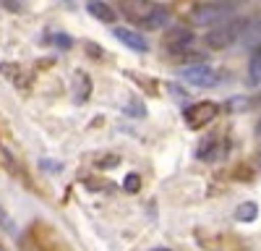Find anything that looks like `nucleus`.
Returning a JSON list of instances; mask_svg holds the SVG:
<instances>
[{"mask_svg": "<svg viewBox=\"0 0 261 251\" xmlns=\"http://www.w3.org/2000/svg\"><path fill=\"white\" fill-rule=\"evenodd\" d=\"M241 27L243 21H222V24L212 27L206 34H204V45L209 50H225V47H232L238 42V34H241Z\"/></svg>", "mask_w": 261, "mask_h": 251, "instance_id": "1", "label": "nucleus"}, {"mask_svg": "<svg viewBox=\"0 0 261 251\" xmlns=\"http://www.w3.org/2000/svg\"><path fill=\"white\" fill-rule=\"evenodd\" d=\"M220 105L217 102H196V105H191V108H186L183 110V118H186V123L191 126V129H204V126H209L214 118H217V110Z\"/></svg>", "mask_w": 261, "mask_h": 251, "instance_id": "2", "label": "nucleus"}, {"mask_svg": "<svg viewBox=\"0 0 261 251\" xmlns=\"http://www.w3.org/2000/svg\"><path fill=\"white\" fill-rule=\"evenodd\" d=\"M180 79H186L188 84H193V87H214V84H220V73H217V68L206 66V63L183 68L180 71Z\"/></svg>", "mask_w": 261, "mask_h": 251, "instance_id": "3", "label": "nucleus"}, {"mask_svg": "<svg viewBox=\"0 0 261 251\" xmlns=\"http://www.w3.org/2000/svg\"><path fill=\"white\" fill-rule=\"evenodd\" d=\"M165 42V47L170 53H186L191 45H193V32L188 27H170L162 37Z\"/></svg>", "mask_w": 261, "mask_h": 251, "instance_id": "4", "label": "nucleus"}, {"mask_svg": "<svg viewBox=\"0 0 261 251\" xmlns=\"http://www.w3.org/2000/svg\"><path fill=\"white\" fill-rule=\"evenodd\" d=\"M232 11H235V3H204L196 8V18L204 21V24H212V21L222 24V18Z\"/></svg>", "mask_w": 261, "mask_h": 251, "instance_id": "5", "label": "nucleus"}, {"mask_svg": "<svg viewBox=\"0 0 261 251\" xmlns=\"http://www.w3.org/2000/svg\"><path fill=\"white\" fill-rule=\"evenodd\" d=\"M238 42H241V45H246V47L261 45V16L243 21V27H241V34H238Z\"/></svg>", "mask_w": 261, "mask_h": 251, "instance_id": "6", "label": "nucleus"}, {"mask_svg": "<svg viewBox=\"0 0 261 251\" xmlns=\"http://www.w3.org/2000/svg\"><path fill=\"white\" fill-rule=\"evenodd\" d=\"M113 34L123 42L125 47L134 50V53H146V39H144L139 32H130V29H125V27H115Z\"/></svg>", "mask_w": 261, "mask_h": 251, "instance_id": "7", "label": "nucleus"}, {"mask_svg": "<svg viewBox=\"0 0 261 251\" xmlns=\"http://www.w3.org/2000/svg\"><path fill=\"white\" fill-rule=\"evenodd\" d=\"M246 84L248 87H261V55H253L246 68Z\"/></svg>", "mask_w": 261, "mask_h": 251, "instance_id": "8", "label": "nucleus"}, {"mask_svg": "<svg viewBox=\"0 0 261 251\" xmlns=\"http://www.w3.org/2000/svg\"><path fill=\"white\" fill-rule=\"evenodd\" d=\"M89 13L94 18H99L102 24H115V11L107 3H89Z\"/></svg>", "mask_w": 261, "mask_h": 251, "instance_id": "9", "label": "nucleus"}, {"mask_svg": "<svg viewBox=\"0 0 261 251\" xmlns=\"http://www.w3.org/2000/svg\"><path fill=\"white\" fill-rule=\"evenodd\" d=\"M256 215H258V204L256 202H246V204H241L235 209V220L238 222H253Z\"/></svg>", "mask_w": 261, "mask_h": 251, "instance_id": "10", "label": "nucleus"}, {"mask_svg": "<svg viewBox=\"0 0 261 251\" xmlns=\"http://www.w3.org/2000/svg\"><path fill=\"white\" fill-rule=\"evenodd\" d=\"M165 24H167V11L160 8V6L151 8V13H149L146 21H144V27H146V29H160V27H165Z\"/></svg>", "mask_w": 261, "mask_h": 251, "instance_id": "11", "label": "nucleus"}, {"mask_svg": "<svg viewBox=\"0 0 261 251\" xmlns=\"http://www.w3.org/2000/svg\"><path fill=\"white\" fill-rule=\"evenodd\" d=\"M217 146H220V139H217V136H209V139L199 146V155H196V157H199V160H212V152H220Z\"/></svg>", "mask_w": 261, "mask_h": 251, "instance_id": "12", "label": "nucleus"}, {"mask_svg": "<svg viewBox=\"0 0 261 251\" xmlns=\"http://www.w3.org/2000/svg\"><path fill=\"white\" fill-rule=\"evenodd\" d=\"M139 188H141V173H128L123 178V191L125 194H136Z\"/></svg>", "mask_w": 261, "mask_h": 251, "instance_id": "13", "label": "nucleus"}, {"mask_svg": "<svg viewBox=\"0 0 261 251\" xmlns=\"http://www.w3.org/2000/svg\"><path fill=\"white\" fill-rule=\"evenodd\" d=\"M256 136H261V120L256 123Z\"/></svg>", "mask_w": 261, "mask_h": 251, "instance_id": "14", "label": "nucleus"}, {"mask_svg": "<svg viewBox=\"0 0 261 251\" xmlns=\"http://www.w3.org/2000/svg\"><path fill=\"white\" fill-rule=\"evenodd\" d=\"M154 251H170V248H154Z\"/></svg>", "mask_w": 261, "mask_h": 251, "instance_id": "15", "label": "nucleus"}]
</instances>
